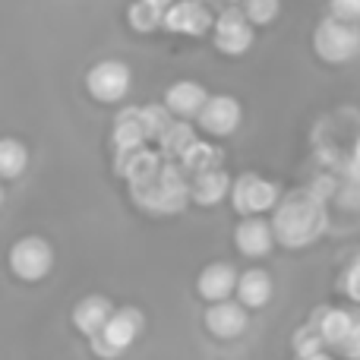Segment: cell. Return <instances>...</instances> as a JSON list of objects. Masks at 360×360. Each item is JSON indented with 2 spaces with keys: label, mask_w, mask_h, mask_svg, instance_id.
Returning <instances> with one entry per match:
<instances>
[{
  "label": "cell",
  "mask_w": 360,
  "mask_h": 360,
  "mask_svg": "<svg viewBox=\"0 0 360 360\" xmlns=\"http://www.w3.org/2000/svg\"><path fill=\"white\" fill-rule=\"evenodd\" d=\"M354 155H357V162H360V139H357V146H354Z\"/></svg>",
  "instance_id": "cell-33"
},
{
  "label": "cell",
  "mask_w": 360,
  "mask_h": 360,
  "mask_svg": "<svg viewBox=\"0 0 360 360\" xmlns=\"http://www.w3.org/2000/svg\"><path fill=\"white\" fill-rule=\"evenodd\" d=\"M247 313L250 310L240 304V300H221V304H209L202 323H205V329H209V335H215L218 342H234V338H240L250 326Z\"/></svg>",
  "instance_id": "cell-10"
},
{
  "label": "cell",
  "mask_w": 360,
  "mask_h": 360,
  "mask_svg": "<svg viewBox=\"0 0 360 360\" xmlns=\"http://www.w3.org/2000/svg\"><path fill=\"white\" fill-rule=\"evenodd\" d=\"M240 10L247 13V19L253 22V29H259V25H272L275 19H278L281 0H243Z\"/></svg>",
  "instance_id": "cell-27"
},
{
  "label": "cell",
  "mask_w": 360,
  "mask_h": 360,
  "mask_svg": "<svg viewBox=\"0 0 360 360\" xmlns=\"http://www.w3.org/2000/svg\"><path fill=\"white\" fill-rule=\"evenodd\" d=\"M165 29L174 35H205L209 29H215V16L209 13V6H202L199 0H177L168 13H165Z\"/></svg>",
  "instance_id": "cell-12"
},
{
  "label": "cell",
  "mask_w": 360,
  "mask_h": 360,
  "mask_svg": "<svg viewBox=\"0 0 360 360\" xmlns=\"http://www.w3.org/2000/svg\"><path fill=\"white\" fill-rule=\"evenodd\" d=\"M209 98L212 95L205 92V86H199L193 79H177L165 89V105L177 120H196Z\"/></svg>",
  "instance_id": "cell-14"
},
{
  "label": "cell",
  "mask_w": 360,
  "mask_h": 360,
  "mask_svg": "<svg viewBox=\"0 0 360 360\" xmlns=\"http://www.w3.org/2000/svg\"><path fill=\"white\" fill-rule=\"evenodd\" d=\"M180 168L186 171V177L209 174V171H221L224 168V152L218 149V146L202 143V139H199V143L186 152V158L180 162Z\"/></svg>",
  "instance_id": "cell-22"
},
{
  "label": "cell",
  "mask_w": 360,
  "mask_h": 360,
  "mask_svg": "<svg viewBox=\"0 0 360 360\" xmlns=\"http://www.w3.org/2000/svg\"><path fill=\"white\" fill-rule=\"evenodd\" d=\"M196 143H199L196 127L186 124V120H177V124L165 133L162 143H158V152H162V158L168 165H180L186 158V152H190Z\"/></svg>",
  "instance_id": "cell-21"
},
{
  "label": "cell",
  "mask_w": 360,
  "mask_h": 360,
  "mask_svg": "<svg viewBox=\"0 0 360 360\" xmlns=\"http://www.w3.org/2000/svg\"><path fill=\"white\" fill-rule=\"evenodd\" d=\"M117 313V307L105 297V294H89L73 307V326L86 338H95L105 332V326L111 323V316Z\"/></svg>",
  "instance_id": "cell-16"
},
{
  "label": "cell",
  "mask_w": 360,
  "mask_h": 360,
  "mask_svg": "<svg viewBox=\"0 0 360 360\" xmlns=\"http://www.w3.org/2000/svg\"><path fill=\"white\" fill-rule=\"evenodd\" d=\"M326 351V342L323 335H319V329L313 323L300 326L297 332H294V354H297L300 360H313L316 354H323Z\"/></svg>",
  "instance_id": "cell-26"
},
{
  "label": "cell",
  "mask_w": 360,
  "mask_h": 360,
  "mask_svg": "<svg viewBox=\"0 0 360 360\" xmlns=\"http://www.w3.org/2000/svg\"><path fill=\"white\" fill-rule=\"evenodd\" d=\"M136 205H143L146 212H155V215H171L180 212L190 202V177L180 165H168L165 162L162 174L143 186H130Z\"/></svg>",
  "instance_id": "cell-2"
},
{
  "label": "cell",
  "mask_w": 360,
  "mask_h": 360,
  "mask_svg": "<svg viewBox=\"0 0 360 360\" xmlns=\"http://www.w3.org/2000/svg\"><path fill=\"white\" fill-rule=\"evenodd\" d=\"M329 16L360 25V0H329Z\"/></svg>",
  "instance_id": "cell-28"
},
{
  "label": "cell",
  "mask_w": 360,
  "mask_h": 360,
  "mask_svg": "<svg viewBox=\"0 0 360 360\" xmlns=\"http://www.w3.org/2000/svg\"><path fill=\"white\" fill-rule=\"evenodd\" d=\"M313 51L323 63H348L360 54V25L326 16L313 29Z\"/></svg>",
  "instance_id": "cell-4"
},
{
  "label": "cell",
  "mask_w": 360,
  "mask_h": 360,
  "mask_svg": "<svg viewBox=\"0 0 360 360\" xmlns=\"http://www.w3.org/2000/svg\"><path fill=\"white\" fill-rule=\"evenodd\" d=\"M342 354L348 357V360H360V316H357V323H354V332H351L348 345L342 348Z\"/></svg>",
  "instance_id": "cell-30"
},
{
  "label": "cell",
  "mask_w": 360,
  "mask_h": 360,
  "mask_svg": "<svg viewBox=\"0 0 360 360\" xmlns=\"http://www.w3.org/2000/svg\"><path fill=\"white\" fill-rule=\"evenodd\" d=\"M152 4H155V6H162V10H165V13H168V10H171V6H174V4H177V0H152Z\"/></svg>",
  "instance_id": "cell-31"
},
{
  "label": "cell",
  "mask_w": 360,
  "mask_h": 360,
  "mask_svg": "<svg viewBox=\"0 0 360 360\" xmlns=\"http://www.w3.org/2000/svg\"><path fill=\"white\" fill-rule=\"evenodd\" d=\"M275 228L272 218H240L234 228V247L247 259H266L275 247Z\"/></svg>",
  "instance_id": "cell-11"
},
{
  "label": "cell",
  "mask_w": 360,
  "mask_h": 360,
  "mask_svg": "<svg viewBox=\"0 0 360 360\" xmlns=\"http://www.w3.org/2000/svg\"><path fill=\"white\" fill-rule=\"evenodd\" d=\"M165 168L162 152L152 149H133V152H117V174L124 180H130V186H143L149 180H155Z\"/></svg>",
  "instance_id": "cell-15"
},
{
  "label": "cell",
  "mask_w": 360,
  "mask_h": 360,
  "mask_svg": "<svg viewBox=\"0 0 360 360\" xmlns=\"http://www.w3.org/2000/svg\"><path fill=\"white\" fill-rule=\"evenodd\" d=\"M86 89L95 101H101V105H117V101H124L127 95H130L133 73L124 60H98L89 67Z\"/></svg>",
  "instance_id": "cell-8"
},
{
  "label": "cell",
  "mask_w": 360,
  "mask_h": 360,
  "mask_svg": "<svg viewBox=\"0 0 360 360\" xmlns=\"http://www.w3.org/2000/svg\"><path fill=\"white\" fill-rule=\"evenodd\" d=\"M313 360H332V357H329V354H326V351H323V354H316Z\"/></svg>",
  "instance_id": "cell-32"
},
{
  "label": "cell",
  "mask_w": 360,
  "mask_h": 360,
  "mask_svg": "<svg viewBox=\"0 0 360 360\" xmlns=\"http://www.w3.org/2000/svg\"><path fill=\"white\" fill-rule=\"evenodd\" d=\"M342 288H345V294H348L354 304H360V250L354 253V259L348 262V269H345Z\"/></svg>",
  "instance_id": "cell-29"
},
{
  "label": "cell",
  "mask_w": 360,
  "mask_h": 360,
  "mask_svg": "<svg viewBox=\"0 0 360 360\" xmlns=\"http://www.w3.org/2000/svg\"><path fill=\"white\" fill-rule=\"evenodd\" d=\"M51 269H54V247L44 237L25 234L10 247V272L19 281H29V285L32 281H41V278H48Z\"/></svg>",
  "instance_id": "cell-6"
},
{
  "label": "cell",
  "mask_w": 360,
  "mask_h": 360,
  "mask_svg": "<svg viewBox=\"0 0 360 360\" xmlns=\"http://www.w3.org/2000/svg\"><path fill=\"white\" fill-rule=\"evenodd\" d=\"M212 41H215L218 54L243 57L256 41V29L247 19L240 6H224L215 16V29H212Z\"/></svg>",
  "instance_id": "cell-7"
},
{
  "label": "cell",
  "mask_w": 360,
  "mask_h": 360,
  "mask_svg": "<svg viewBox=\"0 0 360 360\" xmlns=\"http://www.w3.org/2000/svg\"><path fill=\"white\" fill-rule=\"evenodd\" d=\"M281 202L278 184H272L262 174H240L234 177L231 205L240 218H266V212H275Z\"/></svg>",
  "instance_id": "cell-5"
},
{
  "label": "cell",
  "mask_w": 360,
  "mask_h": 360,
  "mask_svg": "<svg viewBox=\"0 0 360 360\" xmlns=\"http://www.w3.org/2000/svg\"><path fill=\"white\" fill-rule=\"evenodd\" d=\"M234 190V177L228 171H209V174H196L190 177V202L202 205V209H215L224 199H231Z\"/></svg>",
  "instance_id": "cell-18"
},
{
  "label": "cell",
  "mask_w": 360,
  "mask_h": 360,
  "mask_svg": "<svg viewBox=\"0 0 360 360\" xmlns=\"http://www.w3.org/2000/svg\"><path fill=\"white\" fill-rule=\"evenodd\" d=\"M143 326L146 319L136 307H120L111 316V323L105 326V332L89 338V348H92V354L98 360H117L136 345V338L143 335Z\"/></svg>",
  "instance_id": "cell-3"
},
{
  "label": "cell",
  "mask_w": 360,
  "mask_h": 360,
  "mask_svg": "<svg viewBox=\"0 0 360 360\" xmlns=\"http://www.w3.org/2000/svg\"><path fill=\"white\" fill-rule=\"evenodd\" d=\"M310 323L319 329V335H323L326 348L342 351L345 345H348L351 332H354L357 316H351L348 310H338V307H319V310L313 313Z\"/></svg>",
  "instance_id": "cell-17"
},
{
  "label": "cell",
  "mask_w": 360,
  "mask_h": 360,
  "mask_svg": "<svg viewBox=\"0 0 360 360\" xmlns=\"http://www.w3.org/2000/svg\"><path fill=\"white\" fill-rule=\"evenodd\" d=\"M127 22H130L133 32L149 35V32H155V29H165V10L155 6L152 0H133L130 10H127Z\"/></svg>",
  "instance_id": "cell-24"
},
{
  "label": "cell",
  "mask_w": 360,
  "mask_h": 360,
  "mask_svg": "<svg viewBox=\"0 0 360 360\" xmlns=\"http://www.w3.org/2000/svg\"><path fill=\"white\" fill-rule=\"evenodd\" d=\"M237 285H240V272H237L231 262H209V266L199 272V278H196L199 297L209 300V304L231 300L237 294Z\"/></svg>",
  "instance_id": "cell-13"
},
{
  "label": "cell",
  "mask_w": 360,
  "mask_h": 360,
  "mask_svg": "<svg viewBox=\"0 0 360 360\" xmlns=\"http://www.w3.org/2000/svg\"><path fill=\"white\" fill-rule=\"evenodd\" d=\"M111 143L117 152H133V149H143L149 139H146V127L143 117H139V108H127V111L117 114L114 120V130H111Z\"/></svg>",
  "instance_id": "cell-20"
},
{
  "label": "cell",
  "mask_w": 360,
  "mask_h": 360,
  "mask_svg": "<svg viewBox=\"0 0 360 360\" xmlns=\"http://www.w3.org/2000/svg\"><path fill=\"white\" fill-rule=\"evenodd\" d=\"M139 117H143L146 139H149V143H152V139H155V143H162L165 133L177 124V117L168 111V105H165V101H158V105H139Z\"/></svg>",
  "instance_id": "cell-25"
},
{
  "label": "cell",
  "mask_w": 360,
  "mask_h": 360,
  "mask_svg": "<svg viewBox=\"0 0 360 360\" xmlns=\"http://www.w3.org/2000/svg\"><path fill=\"white\" fill-rule=\"evenodd\" d=\"M237 300L247 310H262L272 300V275L266 269L253 266L247 272H240V285H237Z\"/></svg>",
  "instance_id": "cell-19"
},
{
  "label": "cell",
  "mask_w": 360,
  "mask_h": 360,
  "mask_svg": "<svg viewBox=\"0 0 360 360\" xmlns=\"http://www.w3.org/2000/svg\"><path fill=\"white\" fill-rule=\"evenodd\" d=\"M240 120H243V108L234 95H212V98L205 101L202 114L196 117V127L202 133H209V136L224 139V136H231V133H237Z\"/></svg>",
  "instance_id": "cell-9"
},
{
  "label": "cell",
  "mask_w": 360,
  "mask_h": 360,
  "mask_svg": "<svg viewBox=\"0 0 360 360\" xmlns=\"http://www.w3.org/2000/svg\"><path fill=\"white\" fill-rule=\"evenodd\" d=\"M326 209L319 202V196L307 190H294L288 196H281L278 209L272 212V228L275 240L285 250H304L310 243H316L326 234Z\"/></svg>",
  "instance_id": "cell-1"
},
{
  "label": "cell",
  "mask_w": 360,
  "mask_h": 360,
  "mask_svg": "<svg viewBox=\"0 0 360 360\" xmlns=\"http://www.w3.org/2000/svg\"><path fill=\"white\" fill-rule=\"evenodd\" d=\"M25 168H29V149H25V143L16 136H6L0 143V177L16 180Z\"/></svg>",
  "instance_id": "cell-23"
}]
</instances>
